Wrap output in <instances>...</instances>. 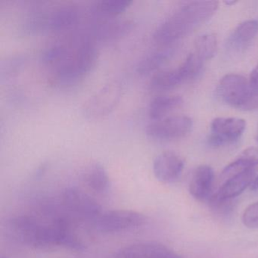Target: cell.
Instances as JSON below:
<instances>
[{
	"label": "cell",
	"mask_w": 258,
	"mask_h": 258,
	"mask_svg": "<svg viewBox=\"0 0 258 258\" xmlns=\"http://www.w3.org/2000/svg\"><path fill=\"white\" fill-rule=\"evenodd\" d=\"M192 126V120L187 116H168L153 120L146 126V132L150 138L166 141L186 137L191 132Z\"/></svg>",
	"instance_id": "obj_7"
},
{
	"label": "cell",
	"mask_w": 258,
	"mask_h": 258,
	"mask_svg": "<svg viewBox=\"0 0 258 258\" xmlns=\"http://www.w3.org/2000/svg\"><path fill=\"white\" fill-rule=\"evenodd\" d=\"M195 53L203 61L211 59L215 55L217 49V37L213 34H205L196 39Z\"/></svg>",
	"instance_id": "obj_22"
},
{
	"label": "cell",
	"mask_w": 258,
	"mask_h": 258,
	"mask_svg": "<svg viewBox=\"0 0 258 258\" xmlns=\"http://www.w3.org/2000/svg\"><path fill=\"white\" fill-rule=\"evenodd\" d=\"M132 4L130 0H99L90 7V14L101 20L118 17Z\"/></svg>",
	"instance_id": "obj_19"
},
{
	"label": "cell",
	"mask_w": 258,
	"mask_h": 258,
	"mask_svg": "<svg viewBox=\"0 0 258 258\" xmlns=\"http://www.w3.org/2000/svg\"><path fill=\"white\" fill-rule=\"evenodd\" d=\"M255 139H256V142L258 143V126L256 127V133H255Z\"/></svg>",
	"instance_id": "obj_27"
},
{
	"label": "cell",
	"mask_w": 258,
	"mask_h": 258,
	"mask_svg": "<svg viewBox=\"0 0 258 258\" xmlns=\"http://www.w3.org/2000/svg\"><path fill=\"white\" fill-rule=\"evenodd\" d=\"M249 84L253 88L258 89V64L250 73Z\"/></svg>",
	"instance_id": "obj_24"
},
{
	"label": "cell",
	"mask_w": 258,
	"mask_h": 258,
	"mask_svg": "<svg viewBox=\"0 0 258 258\" xmlns=\"http://www.w3.org/2000/svg\"><path fill=\"white\" fill-rule=\"evenodd\" d=\"M123 85L119 80L109 81L84 103L83 114L90 120H98L109 115L123 96Z\"/></svg>",
	"instance_id": "obj_4"
},
{
	"label": "cell",
	"mask_w": 258,
	"mask_h": 258,
	"mask_svg": "<svg viewBox=\"0 0 258 258\" xmlns=\"http://www.w3.org/2000/svg\"><path fill=\"white\" fill-rule=\"evenodd\" d=\"M242 223L250 229H258V202L251 204L244 210Z\"/></svg>",
	"instance_id": "obj_23"
},
{
	"label": "cell",
	"mask_w": 258,
	"mask_h": 258,
	"mask_svg": "<svg viewBox=\"0 0 258 258\" xmlns=\"http://www.w3.org/2000/svg\"><path fill=\"white\" fill-rule=\"evenodd\" d=\"M62 202L68 212L81 219L93 221L102 214V208L99 204L76 187H70L64 190Z\"/></svg>",
	"instance_id": "obj_9"
},
{
	"label": "cell",
	"mask_w": 258,
	"mask_h": 258,
	"mask_svg": "<svg viewBox=\"0 0 258 258\" xmlns=\"http://www.w3.org/2000/svg\"><path fill=\"white\" fill-rule=\"evenodd\" d=\"M97 59V48L87 36H73L56 42L43 55V63L50 72L51 81L64 87L75 85L87 78Z\"/></svg>",
	"instance_id": "obj_1"
},
{
	"label": "cell",
	"mask_w": 258,
	"mask_h": 258,
	"mask_svg": "<svg viewBox=\"0 0 258 258\" xmlns=\"http://www.w3.org/2000/svg\"><path fill=\"white\" fill-rule=\"evenodd\" d=\"M256 178V168L249 169L225 180L220 184L217 194L212 198L216 203H221L240 196Z\"/></svg>",
	"instance_id": "obj_15"
},
{
	"label": "cell",
	"mask_w": 258,
	"mask_h": 258,
	"mask_svg": "<svg viewBox=\"0 0 258 258\" xmlns=\"http://www.w3.org/2000/svg\"><path fill=\"white\" fill-rule=\"evenodd\" d=\"M252 87L249 81L239 75L230 74L220 80L217 94L222 101L234 108L242 109L250 96Z\"/></svg>",
	"instance_id": "obj_8"
},
{
	"label": "cell",
	"mask_w": 258,
	"mask_h": 258,
	"mask_svg": "<svg viewBox=\"0 0 258 258\" xmlns=\"http://www.w3.org/2000/svg\"><path fill=\"white\" fill-rule=\"evenodd\" d=\"M250 188H251L252 191H258V175L255 178L252 185H250Z\"/></svg>",
	"instance_id": "obj_25"
},
{
	"label": "cell",
	"mask_w": 258,
	"mask_h": 258,
	"mask_svg": "<svg viewBox=\"0 0 258 258\" xmlns=\"http://www.w3.org/2000/svg\"><path fill=\"white\" fill-rule=\"evenodd\" d=\"M170 54V51L163 49L146 55L137 64V72L141 75L155 72L164 64Z\"/></svg>",
	"instance_id": "obj_21"
},
{
	"label": "cell",
	"mask_w": 258,
	"mask_h": 258,
	"mask_svg": "<svg viewBox=\"0 0 258 258\" xmlns=\"http://www.w3.org/2000/svg\"><path fill=\"white\" fill-rule=\"evenodd\" d=\"M203 66V60L196 53L190 54L176 69L155 74L151 80L150 87L158 91L171 90L185 81L196 79L202 73Z\"/></svg>",
	"instance_id": "obj_5"
},
{
	"label": "cell",
	"mask_w": 258,
	"mask_h": 258,
	"mask_svg": "<svg viewBox=\"0 0 258 258\" xmlns=\"http://www.w3.org/2000/svg\"><path fill=\"white\" fill-rule=\"evenodd\" d=\"M112 258H182L164 244L143 242L120 249Z\"/></svg>",
	"instance_id": "obj_13"
},
{
	"label": "cell",
	"mask_w": 258,
	"mask_h": 258,
	"mask_svg": "<svg viewBox=\"0 0 258 258\" xmlns=\"http://www.w3.org/2000/svg\"><path fill=\"white\" fill-rule=\"evenodd\" d=\"M246 122L238 117H220L214 119L211 123L210 144L221 146L238 141L244 134Z\"/></svg>",
	"instance_id": "obj_10"
},
{
	"label": "cell",
	"mask_w": 258,
	"mask_h": 258,
	"mask_svg": "<svg viewBox=\"0 0 258 258\" xmlns=\"http://www.w3.org/2000/svg\"><path fill=\"white\" fill-rule=\"evenodd\" d=\"M81 18L82 13L78 6L63 4L51 10L43 18V25L52 32H66L77 26Z\"/></svg>",
	"instance_id": "obj_11"
},
{
	"label": "cell",
	"mask_w": 258,
	"mask_h": 258,
	"mask_svg": "<svg viewBox=\"0 0 258 258\" xmlns=\"http://www.w3.org/2000/svg\"><path fill=\"white\" fill-rule=\"evenodd\" d=\"M214 182L212 167L202 164L195 169L189 182V192L193 198L200 202L208 200L211 196Z\"/></svg>",
	"instance_id": "obj_16"
},
{
	"label": "cell",
	"mask_w": 258,
	"mask_h": 258,
	"mask_svg": "<svg viewBox=\"0 0 258 258\" xmlns=\"http://www.w3.org/2000/svg\"><path fill=\"white\" fill-rule=\"evenodd\" d=\"M83 180L86 185L97 194H105L111 186L109 176L105 167L100 163L87 164L82 173Z\"/></svg>",
	"instance_id": "obj_17"
},
{
	"label": "cell",
	"mask_w": 258,
	"mask_h": 258,
	"mask_svg": "<svg viewBox=\"0 0 258 258\" xmlns=\"http://www.w3.org/2000/svg\"><path fill=\"white\" fill-rule=\"evenodd\" d=\"M236 1H226V2H224V4L227 6H232L236 4Z\"/></svg>",
	"instance_id": "obj_26"
},
{
	"label": "cell",
	"mask_w": 258,
	"mask_h": 258,
	"mask_svg": "<svg viewBox=\"0 0 258 258\" xmlns=\"http://www.w3.org/2000/svg\"><path fill=\"white\" fill-rule=\"evenodd\" d=\"M182 103L183 100L181 96L170 95L157 96L151 101L148 114L152 120H160L168 117L169 114L180 108Z\"/></svg>",
	"instance_id": "obj_18"
},
{
	"label": "cell",
	"mask_w": 258,
	"mask_h": 258,
	"mask_svg": "<svg viewBox=\"0 0 258 258\" xmlns=\"http://www.w3.org/2000/svg\"><path fill=\"white\" fill-rule=\"evenodd\" d=\"M217 1H192L166 19L153 34L155 43L161 46L171 44L191 32L198 25L208 21L217 11Z\"/></svg>",
	"instance_id": "obj_3"
},
{
	"label": "cell",
	"mask_w": 258,
	"mask_h": 258,
	"mask_svg": "<svg viewBox=\"0 0 258 258\" xmlns=\"http://www.w3.org/2000/svg\"><path fill=\"white\" fill-rule=\"evenodd\" d=\"M258 34V21L248 20L242 22L234 30L229 44L236 50L245 49L254 40Z\"/></svg>",
	"instance_id": "obj_20"
},
{
	"label": "cell",
	"mask_w": 258,
	"mask_h": 258,
	"mask_svg": "<svg viewBox=\"0 0 258 258\" xmlns=\"http://www.w3.org/2000/svg\"><path fill=\"white\" fill-rule=\"evenodd\" d=\"M183 169V160L175 152L170 151L162 152L154 160V174L158 180L164 183H172L177 181Z\"/></svg>",
	"instance_id": "obj_12"
},
{
	"label": "cell",
	"mask_w": 258,
	"mask_h": 258,
	"mask_svg": "<svg viewBox=\"0 0 258 258\" xmlns=\"http://www.w3.org/2000/svg\"><path fill=\"white\" fill-rule=\"evenodd\" d=\"M143 214L130 210H114L102 213L93 221V226L102 233H117L141 227L146 223Z\"/></svg>",
	"instance_id": "obj_6"
},
{
	"label": "cell",
	"mask_w": 258,
	"mask_h": 258,
	"mask_svg": "<svg viewBox=\"0 0 258 258\" xmlns=\"http://www.w3.org/2000/svg\"><path fill=\"white\" fill-rule=\"evenodd\" d=\"M46 215L44 218L31 215L14 217L10 220V229L21 242L36 248L64 247L82 250L83 244L68 219L52 213Z\"/></svg>",
	"instance_id": "obj_2"
},
{
	"label": "cell",
	"mask_w": 258,
	"mask_h": 258,
	"mask_svg": "<svg viewBox=\"0 0 258 258\" xmlns=\"http://www.w3.org/2000/svg\"><path fill=\"white\" fill-rule=\"evenodd\" d=\"M134 26V21L128 18L116 17L101 20L95 27L93 37L105 43L116 41L128 35Z\"/></svg>",
	"instance_id": "obj_14"
}]
</instances>
